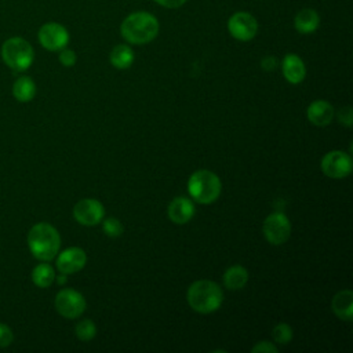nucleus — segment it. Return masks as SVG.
Listing matches in <instances>:
<instances>
[{
	"instance_id": "28",
	"label": "nucleus",
	"mask_w": 353,
	"mask_h": 353,
	"mask_svg": "<svg viewBox=\"0 0 353 353\" xmlns=\"http://www.w3.org/2000/svg\"><path fill=\"white\" fill-rule=\"evenodd\" d=\"M252 353H277V347L272 343V342H266V341H261L258 342L255 346L251 347Z\"/></svg>"
},
{
	"instance_id": "14",
	"label": "nucleus",
	"mask_w": 353,
	"mask_h": 353,
	"mask_svg": "<svg viewBox=\"0 0 353 353\" xmlns=\"http://www.w3.org/2000/svg\"><path fill=\"white\" fill-rule=\"evenodd\" d=\"M306 114H307V119L310 123H313L314 125H319V127H324L332 121L334 108L327 101L319 99L309 105Z\"/></svg>"
},
{
	"instance_id": "5",
	"label": "nucleus",
	"mask_w": 353,
	"mask_h": 353,
	"mask_svg": "<svg viewBox=\"0 0 353 353\" xmlns=\"http://www.w3.org/2000/svg\"><path fill=\"white\" fill-rule=\"evenodd\" d=\"M1 59L10 69L23 72L30 68L34 59V51L25 39L18 36L10 37L1 46Z\"/></svg>"
},
{
	"instance_id": "7",
	"label": "nucleus",
	"mask_w": 353,
	"mask_h": 353,
	"mask_svg": "<svg viewBox=\"0 0 353 353\" xmlns=\"http://www.w3.org/2000/svg\"><path fill=\"white\" fill-rule=\"evenodd\" d=\"M263 236L273 245L285 243L291 234V223L283 212H273L263 221Z\"/></svg>"
},
{
	"instance_id": "17",
	"label": "nucleus",
	"mask_w": 353,
	"mask_h": 353,
	"mask_svg": "<svg viewBox=\"0 0 353 353\" xmlns=\"http://www.w3.org/2000/svg\"><path fill=\"white\" fill-rule=\"evenodd\" d=\"M320 23V17L319 14L312 10V8H303L301 10L294 19V26L298 32L306 34V33H312L317 29Z\"/></svg>"
},
{
	"instance_id": "23",
	"label": "nucleus",
	"mask_w": 353,
	"mask_h": 353,
	"mask_svg": "<svg viewBox=\"0 0 353 353\" xmlns=\"http://www.w3.org/2000/svg\"><path fill=\"white\" fill-rule=\"evenodd\" d=\"M272 335H273L274 342H277L280 345H287L292 339V328L285 323H280L273 328Z\"/></svg>"
},
{
	"instance_id": "20",
	"label": "nucleus",
	"mask_w": 353,
	"mask_h": 353,
	"mask_svg": "<svg viewBox=\"0 0 353 353\" xmlns=\"http://www.w3.org/2000/svg\"><path fill=\"white\" fill-rule=\"evenodd\" d=\"M110 63L117 69H127L134 62V52L125 44L116 46L110 52Z\"/></svg>"
},
{
	"instance_id": "30",
	"label": "nucleus",
	"mask_w": 353,
	"mask_h": 353,
	"mask_svg": "<svg viewBox=\"0 0 353 353\" xmlns=\"http://www.w3.org/2000/svg\"><path fill=\"white\" fill-rule=\"evenodd\" d=\"M276 66V59L273 57H268L262 59V68L266 70H272Z\"/></svg>"
},
{
	"instance_id": "2",
	"label": "nucleus",
	"mask_w": 353,
	"mask_h": 353,
	"mask_svg": "<svg viewBox=\"0 0 353 353\" xmlns=\"http://www.w3.org/2000/svg\"><path fill=\"white\" fill-rule=\"evenodd\" d=\"M28 245L34 258L40 261H51L59 251L61 237L54 226L40 222L29 230Z\"/></svg>"
},
{
	"instance_id": "6",
	"label": "nucleus",
	"mask_w": 353,
	"mask_h": 353,
	"mask_svg": "<svg viewBox=\"0 0 353 353\" xmlns=\"http://www.w3.org/2000/svg\"><path fill=\"white\" fill-rule=\"evenodd\" d=\"M55 309L66 319H76L85 310V299L76 290L63 288L55 296Z\"/></svg>"
},
{
	"instance_id": "31",
	"label": "nucleus",
	"mask_w": 353,
	"mask_h": 353,
	"mask_svg": "<svg viewBox=\"0 0 353 353\" xmlns=\"http://www.w3.org/2000/svg\"><path fill=\"white\" fill-rule=\"evenodd\" d=\"M55 279H57V281H58L59 284H65V283H66V274H65V273H62V274L58 276V277L55 276Z\"/></svg>"
},
{
	"instance_id": "21",
	"label": "nucleus",
	"mask_w": 353,
	"mask_h": 353,
	"mask_svg": "<svg viewBox=\"0 0 353 353\" xmlns=\"http://www.w3.org/2000/svg\"><path fill=\"white\" fill-rule=\"evenodd\" d=\"M32 280L40 288H47L55 281L54 268L48 263H40L32 270Z\"/></svg>"
},
{
	"instance_id": "3",
	"label": "nucleus",
	"mask_w": 353,
	"mask_h": 353,
	"mask_svg": "<svg viewBox=\"0 0 353 353\" xmlns=\"http://www.w3.org/2000/svg\"><path fill=\"white\" fill-rule=\"evenodd\" d=\"M186 298L194 312L207 314L215 312L221 306L223 292L216 283L211 280H199L188 288Z\"/></svg>"
},
{
	"instance_id": "26",
	"label": "nucleus",
	"mask_w": 353,
	"mask_h": 353,
	"mask_svg": "<svg viewBox=\"0 0 353 353\" xmlns=\"http://www.w3.org/2000/svg\"><path fill=\"white\" fill-rule=\"evenodd\" d=\"M59 62L69 68V66H73L76 63V54L73 50H69V48H62L61 52H59Z\"/></svg>"
},
{
	"instance_id": "9",
	"label": "nucleus",
	"mask_w": 353,
	"mask_h": 353,
	"mask_svg": "<svg viewBox=\"0 0 353 353\" xmlns=\"http://www.w3.org/2000/svg\"><path fill=\"white\" fill-rule=\"evenodd\" d=\"M39 41L48 51H61L69 43V32L57 22H47L39 30Z\"/></svg>"
},
{
	"instance_id": "22",
	"label": "nucleus",
	"mask_w": 353,
	"mask_h": 353,
	"mask_svg": "<svg viewBox=\"0 0 353 353\" xmlns=\"http://www.w3.org/2000/svg\"><path fill=\"white\" fill-rule=\"evenodd\" d=\"M74 334L80 341L88 342L95 336L97 327H95L92 320L85 319V320H81V321L77 323V325L74 327Z\"/></svg>"
},
{
	"instance_id": "13",
	"label": "nucleus",
	"mask_w": 353,
	"mask_h": 353,
	"mask_svg": "<svg viewBox=\"0 0 353 353\" xmlns=\"http://www.w3.org/2000/svg\"><path fill=\"white\" fill-rule=\"evenodd\" d=\"M194 215V205L188 197H175L168 205V216L176 225L189 222Z\"/></svg>"
},
{
	"instance_id": "11",
	"label": "nucleus",
	"mask_w": 353,
	"mask_h": 353,
	"mask_svg": "<svg viewBox=\"0 0 353 353\" xmlns=\"http://www.w3.org/2000/svg\"><path fill=\"white\" fill-rule=\"evenodd\" d=\"M103 215V205L95 199H81L73 207L74 219L84 226H94L99 223Z\"/></svg>"
},
{
	"instance_id": "15",
	"label": "nucleus",
	"mask_w": 353,
	"mask_h": 353,
	"mask_svg": "<svg viewBox=\"0 0 353 353\" xmlns=\"http://www.w3.org/2000/svg\"><path fill=\"white\" fill-rule=\"evenodd\" d=\"M281 68H283V74L285 80L290 81L291 84H298L305 79V74H306L305 65L302 59L295 54L285 55L283 59Z\"/></svg>"
},
{
	"instance_id": "8",
	"label": "nucleus",
	"mask_w": 353,
	"mask_h": 353,
	"mask_svg": "<svg viewBox=\"0 0 353 353\" xmlns=\"http://www.w3.org/2000/svg\"><path fill=\"white\" fill-rule=\"evenodd\" d=\"M352 157L342 150H332L324 154L321 160L323 172L334 179L346 178L352 172Z\"/></svg>"
},
{
	"instance_id": "1",
	"label": "nucleus",
	"mask_w": 353,
	"mask_h": 353,
	"mask_svg": "<svg viewBox=\"0 0 353 353\" xmlns=\"http://www.w3.org/2000/svg\"><path fill=\"white\" fill-rule=\"evenodd\" d=\"M120 33L131 44H145L157 36L159 21L145 11L132 12L121 22Z\"/></svg>"
},
{
	"instance_id": "10",
	"label": "nucleus",
	"mask_w": 353,
	"mask_h": 353,
	"mask_svg": "<svg viewBox=\"0 0 353 353\" xmlns=\"http://www.w3.org/2000/svg\"><path fill=\"white\" fill-rule=\"evenodd\" d=\"M228 30L234 39L240 41H248L255 37L258 32V22L251 14L240 11L229 18Z\"/></svg>"
},
{
	"instance_id": "18",
	"label": "nucleus",
	"mask_w": 353,
	"mask_h": 353,
	"mask_svg": "<svg viewBox=\"0 0 353 353\" xmlns=\"http://www.w3.org/2000/svg\"><path fill=\"white\" fill-rule=\"evenodd\" d=\"M12 95L19 102H29L36 95V84L34 81L28 77L22 76L18 77L12 84Z\"/></svg>"
},
{
	"instance_id": "27",
	"label": "nucleus",
	"mask_w": 353,
	"mask_h": 353,
	"mask_svg": "<svg viewBox=\"0 0 353 353\" xmlns=\"http://www.w3.org/2000/svg\"><path fill=\"white\" fill-rule=\"evenodd\" d=\"M336 117H338L341 124H343L346 127H352V124H353V113H352V108L350 106L341 108L338 114H336Z\"/></svg>"
},
{
	"instance_id": "24",
	"label": "nucleus",
	"mask_w": 353,
	"mask_h": 353,
	"mask_svg": "<svg viewBox=\"0 0 353 353\" xmlns=\"http://www.w3.org/2000/svg\"><path fill=\"white\" fill-rule=\"evenodd\" d=\"M103 232L109 237H119L123 233V225L117 218H108L102 223Z\"/></svg>"
},
{
	"instance_id": "12",
	"label": "nucleus",
	"mask_w": 353,
	"mask_h": 353,
	"mask_svg": "<svg viewBox=\"0 0 353 353\" xmlns=\"http://www.w3.org/2000/svg\"><path fill=\"white\" fill-rule=\"evenodd\" d=\"M87 262L85 252L79 247H70L63 250L57 258V269L61 273L70 274L81 270Z\"/></svg>"
},
{
	"instance_id": "16",
	"label": "nucleus",
	"mask_w": 353,
	"mask_h": 353,
	"mask_svg": "<svg viewBox=\"0 0 353 353\" xmlns=\"http://www.w3.org/2000/svg\"><path fill=\"white\" fill-rule=\"evenodd\" d=\"M331 307L339 319L350 321L353 317V292L350 290H342L335 294L331 302Z\"/></svg>"
},
{
	"instance_id": "29",
	"label": "nucleus",
	"mask_w": 353,
	"mask_h": 353,
	"mask_svg": "<svg viewBox=\"0 0 353 353\" xmlns=\"http://www.w3.org/2000/svg\"><path fill=\"white\" fill-rule=\"evenodd\" d=\"M154 1L167 8H176V7H181L182 4H185L186 0H154Z\"/></svg>"
},
{
	"instance_id": "4",
	"label": "nucleus",
	"mask_w": 353,
	"mask_h": 353,
	"mask_svg": "<svg viewBox=\"0 0 353 353\" xmlns=\"http://www.w3.org/2000/svg\"><path fill=\"white\" fill-rule=\"evenodd\" d=\"M222 183L216 174L208 170L193 172L188 181V190L192 199L200 204L214 203L221 194Z\"/></svg>"
},
{
	"instance_id": "19",
	"label": "nucleus",
	"mask_w": 353,
	"mask_h": 353,
	"mask_svg": "<svg viewBox=\"0 0 353 353\" xmlns=\"http://www.w3.org/2000/svg\"><path fill=\"white\" fill-rule=\"evenodd\" d=\"M248 281V272L240 265L230 266L223 274V284L228 290H241Z\"/></svg>"
},
{
	"instance_id": "25",
	"label": "nucleus",
	"mask_w": 353,
	"mask_h": 353,
	"mask_svg": "<svg viewBox=\"0 0 353 353\" xmlns=\"http://www.w3.org/2000/svg\"><path fill=\"white\" fill-rule=\"evenodd\" d=\"M14 341V334L11 328L3 323H0V347H7Z\"/></svg>"
}]
</instances>
